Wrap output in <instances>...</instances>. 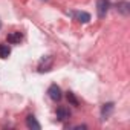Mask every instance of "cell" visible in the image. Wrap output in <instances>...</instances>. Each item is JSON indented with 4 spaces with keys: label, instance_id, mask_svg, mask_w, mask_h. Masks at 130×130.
Instances as JSON below:
<instances>
[{
    "label": "cell",
    "instance_id": "1",
    "mask_svg": "<svg viewBox=\"0 0 130 130\" xmlns=\"http://www.w3.org/2000/svg\"><path fill=\"white\" fill-rule=\"evenodd\" d=\"M109 6H110L109 0H98V2H96V12H98V17L100 19L106 17V14L109 11Z\"/></svg>",
    "mask_w": 130,
    "mask_h": 130
},
{
    "label": "cell",
    "instance_id": "2",
    "mask_svg": "<svg viewBox=\"0 0 130 130\" xmlns=\"http://www.w3.org/2000/svg\"><path fill=\"white\" fill-rule=\"evenodd\" d=\"M52 63H54V60H52L51 55L41 58V61H40V64H38V71H40V72H47V71H51Z\"/></svg>",
    "mask_w": 130,
    "mask_h": 130
},
{
    "label": "cell",
    "instance_id": "3",
    "mask_svg": "<svg viewBox=\"0 0 130 130\" xmlns=\"http://www.w3.org/2000/svg\"><path fill=\"white\" fill-rule=\"evenodd\" d=\"M71 15H72L77 22H80V23H87V22L90 20V14H89V12H84V11H72Z\"/></svg>",
    "mask_w": 130,
    "mask_h": 130
},
{
    "label": "cell",
    "instance_id": "4",
    "mask_svg": "<svg viewBox=\"0 0 130 130\" xmlns=\"http://www.w3.org/2000/svg\"><path fill=\"white\" fill-rule=\"evenodd\" d=\"M47 95H49V98L51 100H54V101H60L61 100V89L57 86V84H52L49 89H47Z\"/></svg>",
    "mask_w": 130,
    "mask_h": 130
},
{
    "label": "cell",
    "instance_id": "5",
    "mask_svg": "<svg viewBox=\"0 0 130 130\" xmlns=\"http://www.w3.org/2000/svg\"><path fill=\"white\" fill-rule=\"evenodd\" d=\"M113 110H115V104L113 103H106L103 106V109H101V118L103 119H107L113 113Z\"/></svg>",
    "mask_w": 130,
    "mask_h": 130
},
{
    "label": "cell",
    "instance_id": "6",
    "mask_svg": "<svg viewBox=\"0 0 130 130\" xmlns=\"http://www.w3.org/2000/svg\"><path fill=\"white\" fill-rule=\"evenodd\" d=\"M26 125L29 127V128H32V130H40L41 128V125H40V122L35 119V116H32V115H29L28 118H26Z\"/></svg>",
    "mask_w": 130,
    "mask_h": 130
},
{
    "label": "cell",
    "instance_id": "7",
    "mask_svg": "<svg viewBox=\"0 0 130 130\" xmlns=\"http://www.w3.org/2000/svg\"><path fill=\"white\" fill-rule=\"evenodd\" d=\"M71 116V112L66 109V107H58L57 109V118L60 121H64V119H68Z\"/></svg>",
    "mask_w": 130,
    "mask_h": 130
},
{
    "label": "cell",
    "instance_id": "8",
    "mask_svg": "<svg viewBox=\"0 0 130 130\" xmlns=\"http://www.w3.org/2000/svg\"><path fill=\"white\" fill-rule=\"evenodd\" d=\"M22 38H23V35H22L20 32H12V34L8 35V43H11V44H19V43L22 41Z\"/></svg>",
    "mask_w": 130,
    "mask_h": 130
},
{
    "label": "cell",
    "instance_id": "9",
    "mask_svg": "<svg viewBox=\"0 0 130 130\" xmlns=\"http://www.w3.org/2000/svg\"><path fill=\"white\" fill-rule=\"evenodd\" d=\"M116 9H118L121 14L127 15V14L130 12V5H128V2H119V3H118V6H116Z\"/></svg>",
    "mask_w": 130,
    "mask_h": 130
},
{
    "label": "cell",
    "instance_id": "10",
    "mask_svg": "<svg viewBox=\"0 0 130 130\" xmlns=\"http://www.w3.org/2000/svg\"><path fill=\"white\" fill-rule=\"evenodd\" d=\"M11 54V49L8 44H3V43H0V58H8Z\"/></svg>",
    "mask_w": 130,
    "mask_h": 130
},
{
    "label": "cell",
    "instance_id": "11",
    "mask_svg": "<svg viewBox=\"0 0 130 130\" xmlns=\"http://www.w3.org/2000/svg\"><path fill=\"white\" fill-rule=\"evenodd\" d=\"M68 101L72 104V106H78V100L75 98V95L72 92H68Z\"/></svg>",
    "mask_w": 130,
    "mask_h": 130
},
{
    "label": "cell",
    "instance_id": "12",
    "mask_svg": "<svg viewBox=\"0 0 130 130\" xmlns=\"http://www.w3.org/2000/svg\"><path fill=\"white\" fill-rule=\"evenodd\" d=\"M0 28H2V22H0Z\"/></svg>",
    "mask_w": 130,
    "mask_h": 130
}]
</instances>
